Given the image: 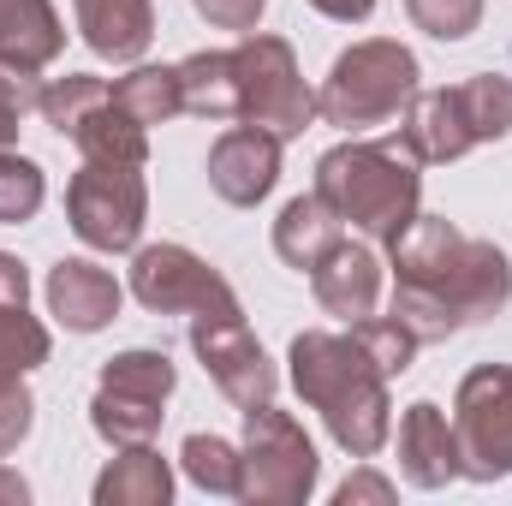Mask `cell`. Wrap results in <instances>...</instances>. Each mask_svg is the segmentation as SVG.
I'll return each instance as SVG.
<instances>
[{"mask_svg": "<svg viewBox=\"0 0 512 506\" xmlns=\"http://www.w3.org/2000/svg\"><path fill=\"white\" fill-rule=\"evenodd\" d=\"M393 322L435 346L512 304V256L495 239H465L447 215H417L393 245Z\"/></svg>", "mask_w": 512, "mask_h": 506, "instance_id": "6da1fadb", "label": "cell"}, {"mask_svg": "<svg viewBox=\"0 0 512 506\" xmlns=\"http://www.w3.org/2000/svg\"><path fill=\"white\" fill-rule=\"evenodd\" d=\"M292 364V387L310 411H322L334 447L346 459H376L393 435V399H387V376L382 364L364 352V340L346 334H322L304 328L286 352Z\"/></svg>", "mask_w": 512, "mask_h": 506, "instance_id": "7a4b0ae2", "label": "cell"}, {"mask_svg": "<svg viewBox=\"0 0 512 506\" xmlns=\"http://www.w3.org/2000/svg\"><path fill=\"white\" fill-rule=\"evenodd\" d=\"M423 161L393 137H352L316 161V197L370 233L376 245H393L417 215H423Z\"/></svg>", "mask_w": 512, "mask_h": 506, "instance_id": "3957f363", "label": "cell"}, {"mask_svg": "<svg viewBox=\"0 0 512 506\" xmlns=\"http://www.w3.org/2000/svg\"><path fill=\"white\" fill-rule=\"evenodd\" d=\"M417 78H423V66H417V54L405 42H393V36L352 42L346 54H334L328 78L316 90V114L328 126L352 131V137L358 131H376L411 108V96L423 90Z\"/></svg>", "mask_w": 512, "mask_h": 506, "instance_id": "277c9868", "label": "cell"}, {"mask_svg": "<svg viewBox=\"0 0 512 506\" xmlns=\"http://www.w3.org/2000/svg\"><path fill=\"white\" fill-rule=\"evenodd\" d=\"M322 459L316 441L292 411L274 399L245 411V441H239V501L245 506H304L316 495Z\"/></svg>", "mask_w": 512, "mask_h": 506, "instance_id": "5b68a950", "label": "cell"}, {"mask_svg": "<svg viewBox=\"0 0 512 506\" xmlns=\"http://www.w3.org/2000/svg\"><path fill=\"white\" fill-rule=\"evenodd\" d=\"M173 387H179V370H173L167 352H149V346L114 352L102 364L96 399H90V429L108 447H143V441H155Z\"/></svg>", "mask_w": 512, "mask_h": 506, "instance_id": "8992f818", "label": "cell"}, {"mask_svg": "<svg viewBox=\"0 0 512 506\" xmlns=\"http://www.w3.org/2000/svg\"><path fill=\"white\" fill-rule=\"evenodd\" d=\"M233 66H239V126L274 131L286 143V137H298V131L316 120V90L304 84L298 54H292L286 36L251 30L233 48Z\"/></svg>", "mask_w": 512, "mask_h": 506, "instance_id": "52a82bcc", "label": "cell"}, {"mask_svg": "<svg viewBox=\"0 0 512 506\" xmlns=\"http://www.w3.org/2000/svg\"><path fill=\"white\" fill-rule=\"evenodd\" d=\"M66 221L90 251H108V256L137 251L143 221H149L143 167H131V161H84L72 173V185H66Z\"/></svg>", "mask_w": 512, "mask_h": 506, "instance_id": "ba28073f", "label": "cell"}, {"mask_svg": "<svg viewBox=\"0 0 512 506\" xmlns=\"http://www.w3.org/2000/svg\"><path fill=\"white\" fill-rule=\"evenodd\" d=\"M459 477L501 483L512 477V364H477L453 393Z\"/></svg>", "mask_w": 512, "mask_h": 506, "instance_id": "9c48e42d", "label": "cell"}, {"mask_svg": "<svg viewBox=\"0 0 512 506\" xmlns=\"http://www.w3.org/2000/svg\"><path fill=\"white\" fill-rule=\"evenodd\" d=\"M131 298L149 316H233L239 310L233 280L185 245H137L131 251Z\"/></svg>", "mask_w": 512, "mask_h": 506, "instance_id": "30bf717a", "label": "cell"}, {"mask_svg": "<svg viewBox=\"0 0 512 506\" xmlns=\"http://www.w3.org/2000/svg\"><path fill=\"white\" fill-rule=\"evenodd\" d=\"M191 352H197V364L209 370V381L239 411L268 405L274 387H280V370L268 364L262 340L245 328V310H233V316H191Z\"/></svg>", "mask_w": 512, "mask_h": 506, "instance_id": "8fae6325", "label": "cell"}, {"mask_svg": "<svg viewBox=\"0 0 512 506\" xmlns=\"http://www.w3.org/2000/svg\"><path fill=\"white\" fill-rule=\"evenodd\" d=\"M280 179V137L256 126H233L209 149V191L233 209H256Z\"/></svg>", "mask_w": 512, "mask_h": 506, "instance_id": "7c38bea8", "label": "cell"}, {"mask_svg": "<svg viewBox=\"0 0 512 506\" xmlns=\"http://www.w3.org/2000/svg\"><path fill=\"white\" fill-rule=\"evenodd\" d=\"M42 292H48V316L66 334H102L120 316V304H126L120 280L102 262H90V256H60L48 268V286Z\"/></svg>", "mask_w": 512, "mask_h": 506, "instance_id": "4fadbf2b", "label": "cell"}, {"mask_svg": "<svg viewBox=\"0 0 512 506\" xmlns=\"http://www.w3.org/2000/svg\"><path fill=\"white\" fill-rule=\"evenodd\" d=\"M399 477L411 489H447L459 477V435H453V417L435 405V399H417L399 411Z\"/></svg>", "mask_w": 512, "mask_h": 506, "instance_id": "5bb4252c", "label": "cell"}, {"mask_svg": "<svg viewBox=\"0 0 512 506\" xmlns=\"http://www.w3.org/2000/svg\"><path fill=\"white\" fill-rule=\"evenodd\" d=\"M310 292H316V304H322L334 322L352 328V322L376 316V304H382V256L370 251V245L340 239L334 251L310 268Z\"/></svg>", "mask_w": 512, "mask_h": 506, "instance_id": "9a60e30c", "label": "cell"}, {"mask_svg": "<svg viewBox=\"0 0 512 506\" xmlns=\"http://www.w3.org/2000/svg\"><path fill=\"white\" fill-rule=\"evenodd\" d=\"M48 352H54V340L30 316V268L12 251H0V370L30 376L48 364Z\"/></svg>", "mask_w": 512, "mask_h": 506, "instance_id": "2e32d148", "label": "cell"}, {"mask_svg": "<svg viewBox=\"0 0 512 506\" xmlns=\"http://www.w3.org/2000/svg\"><path fill=\"white\" fill-rule=\"evenodd\" d=\"M399 143H405L423 167H441V161L471 155L477 137H471V126H465L459 90H417L411 108L399 114Z\"/></svg>", "mask_w": 512, "mask_h": 506, "instance_id": "e0dca14e", "label": "cell"}, {"mask_svg": "<svg viewBox=\"0 0 512 506\" xmlns=\"http://www.w3.org/2000/svg\"><path fill=\"white\" fill-rule=\"evenodd\" d=\"M72 12H78L90 54L114 66L143 60V48L155 42V0H72Z\"/></svg>", "mask_w": 512, "mask_h": 506, "instance_id": "ac0fdd59", "label": "cell"}, {"mask_svg": "<svg viewBox=\"0 0 512 506\" xmlns=\"http://www.w3.org/2000/svg\"><path fill=\"white\" fill-rule=\"evenodd\" d=\"M66 48V24L54 0H0V66L12 72H48Z\"/></svg>", "mask_w": 512, "mask_h": 506, "instance_id": "d6986e66", "label": "cell"}, {"mask_svg": "<svg viewBox=\"0 0 512 506\" xmlns=\"http://www.w3.org/2000/svg\"><path fill=\"white\" fill-rule=\"evenodd\" d=\"M340 239H346V221H340L316 191H310V197H292V203L274 215V256H280L286 268H298V274H310Z\"/></svg>", "mask_w": 512, "mask_h": 506, "instance_id": "ffe728a7", "label": "cell"}, {"mask_svg": "<svg viewBox=\"0 0 512 506\" xmlns=\"http://www.w3.org/2000/svg\"><path fill=\"white\" fill-rule=\"evenodd\" d=\"M179 96L197 120H233L239 126V66L233 48H197L179 60Z\"/></svg>", "mask_w": 512, "mask_h": 506, "instance_id": "44dd1931", "label": "cell"}, {"mask_svg": "<svg viewBox=\"0 0 512 506\" xmlns=\"http://www.w3.org/2000/svg\"><path fill=\"white\" fill-rule=\"evenodd\" d=\"M173 501V465L143 441L120 447V459L96 477V506H167Z\"/></svg>", "mask_w": 512, "mask_h": 506, "instance_id": "7402d4cb", "label": "cell"}, {"mask_svg": "<svg viewBox=\"0 0 512 506\" xmlns=\"http://www.w3.org/2000/svg\"><path fill=\"white\" fill-rule=\"evenodd\" d=\"M108 90H114V108H120L126 120H137L143 131H155V126H167V120L185 114L179 66H131L126 78H114Z\"/></svg>", "mask_w": 512, "mask_h": 506, "instance_id": "603a6c76", "label": "cell"}, {"mask_svg": "<svg viewBox=\"0 0 512 506\" xmlns=\"http://www.w3.org/2000/svg\"><path fill=\"white\" fill-rule=\"evenodd\" d=\"M66 143H78V155H84V161H131V167H143V161H149V131L114 108V90H108V102H102V108H90V114L78 120V131H72Z\"/></svg>", "mask_w": 512, "mask_h": 506, "instance_id": "cb8c5ba5", "label": "cell"}, {"mask_svg": "<svg viewBox=\"0 0 512 506\" xmlns=\"http://www.w3.org/2000/svg\"><path fill=\"white\" fill-rule=\"evenodd\" d=\"M459 90V108H465V126L477 143H501L512 131V78L501 72H477V78H465V84H453Z\"/></svg>", "mask_w": 512, "mask_h": 506, "instance_id": "d4e9b609", "label": "cell"}, {"mask_svg": "<svg viewBox=\"0 0 512 506\" xmlns=\"http://www.w3.org/2000/svg\"><path fill=\"white\" fill-rule=\"evenodd\" d=\"M102 102H108V78H96V72H66V78H54V84L36 90V114L60 131V137H72L78 120L90 108H102Z\"/></svg>", "mask_w": 512, "mask_h": 506, "instance_id": "484cf974", "label": "cell"}, {"mask_svg": "<svg viewBox=\"0 0 512 506\" xmlns=\"http://www.w3.org/2000/svg\"><path fill=\"white\" fill-rule=\"evenodd\" d=\"M179 465H185V477L203 495H239V447L233 441H221V435H185Z\"/></svg>", "mask_w": 512, "mask_h": 506, "instance_id": "4316f807", "label": "cell"}, {"mask_svg": "<svg viewBox=\"0 0 512 506\" xmlns=\"http://www.w3.org/2000/svg\"><path fill=\"white\" fill-rule=\"evenodd\" d=\"M48 203V179L30 155L0 149V227H24L36 221V209Z\"/></svg>", "mask_w": 512, "mask_h": 506, "instance_id": "83f0119b", "label": "cell"}, {"mask_svg": "<svg viewBox=\"0 0 512 506\" xmlns=\"http://www.w3.org/2000/svg\"><path fill=\"white\" fill-rule=\"evenodd\" d=\"M352 334L364 340V352L382 364V376H405L411 370V358H417V340H411V328L405 322H393V316H364V322H352Z\"/></svg>", "mask_w": 512, "mask_h": 506, "instance_id": "f1b7e54d", "label": "cell"}, {"mask_svg": "<svg viewBox=\"0 0 512 506\" xmlns=\"http://www.w3.org/2000/svg\"><path fill=\"white\" fill-rule=\"evenodd\" d=\"M405 12L435 42H465L483 24V0H405Z\"/></svg>", "mask_w": 512, "mask_h": 506, "instance_id": "f546056e", "label": "cell"}, {"mask_svg": "<svg viewBox=\"0 0 512 506\" xmlns=\"http://www.w3.org/2000/svg\"><path fill=\"white\" fill-rule=\"evenodd\" d=\"M30 423H36V399H30L24 376H6L0 370V459H12L24 447Z\"/></svg>", "mask_w": 512, "mask_h": 506, "instance_id": "4dcf8cb0", "label": "cell"}, {"mask_svg": "<svg viewBox=\"0 0 512 506\" xmlns=\"http://www.w3.org/2000/svg\"><path fill=\"white\" fill-rule=\"evenodd\" d=\"M36 108V78L30 72H12V66H0V149H12L18 143V126H24V114Z\"/></svg>", "mask_w": 512, "mask_h": 506, "instance_id": "1f68e13d", "label": "cell"}, {"mask_svg": "<svg viewBox=\"0 0 512 506\" xmlns=\"http://www.w3.org/2000/svg\"><path fill=\"white\" fill-rule=\"evenodd\" d=\"M191 6L209 30H239V36H251L268 12V0H191Z\"/></svg>", "mask_w": 512, "mask_h": 506, "instance_id": "d6a6232c", "label": "cell"}, {"mask_svg": "<svg viewBox=\"0 0 512 506\" xmlns=\"http://www.w3.org/2000/svg\"><path fill=\"white\" fill-rule=\"evenodd\" d=\"M358 501L387 506V501H393V483H387V477H376V471H358V477H346V483L334 489V506H358Z\"/></svg>", "mask_w": 512, "mask_h": 506, "instance_id": "836d02e7", "label": "cell"}, {"mask_svg": "<svg viewBox=\"0 0 512 506\" xmlns=\"http://www.w3.org/2000/svg\"><path fill=\"white\" fill-rule=\"evenodd\" d=\"M322 18H334V24H364L370 12H376V0H310Z\"/></svg>", "mask_w": 512, "mask_h": 506, "instance_id": "e575fe53", "label": "cell"}, {"mask_svg": "<svg viewBox=\"0 0 512 506\" xmlns=\"http://www.w3.org/2000/svg\"><path fill=\"white\" fill-rule=\"evenodd\" d=\"M0 501H6V506H24V501H30V483H24L18 471H6V465H0Z\"/></svg>", "mask_w": 512, "mask_h": 506, "instance_id": "d590c367", "label": "cell"}]
</instances>
